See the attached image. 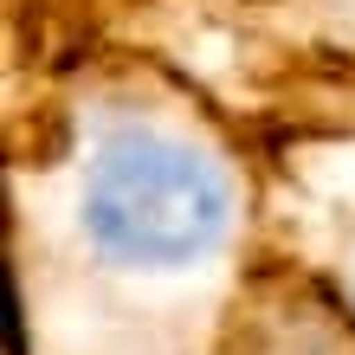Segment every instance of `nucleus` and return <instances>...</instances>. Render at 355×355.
<instances>
[{"instance_id": "nucleus-1", "label": "nucleus", "mask_w": 355, "mask_h": 355, "mask_svg": "<svg viewBox=\"0 0 355 355\" xmlns=\"http://www.w3.org/2000/svg\"><path fill=\"white\" fill-rule=\"evenodd\" d=\"M226 220H233V194L220 168L149 130L110 136L85 175V233L123 265L168 271L207 259Z\"/></svg>"}]
</instances>
